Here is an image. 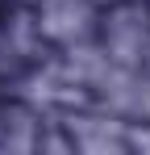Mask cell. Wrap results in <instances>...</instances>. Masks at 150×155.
I'll use <instances>...</instances> for the list:
<instances>
[{
	"label": "cell",
	"mask_w": 150,
	"mask_h": 155,
	"mask_svg": "<svg viewBox=\"0 0 150 155\" xmlns=\"http://www.w3.org/2000/svg\"><path fill=\"white\" fill-rule=\"evenodd\" d=\"M4 4H8V8H25V13H29V8H33L38 0H4Z\"/></svg>",
	"instance_id": "cell-4"
},
{
	"label": "cell",
	"mask_w": 150,
	"mask_h": 155,
	"mask_svg": "<svg viewBox=\"0 0 150 155\" xmlns=\"http://www.w3.org/2000/svg\"><path fill=\"white\" fill-rule=\"evenodd\" d=\"M29 21L50 54H67L92 46L100 29V8L92 0H38L29 8Z\"/></svg>",
	"instance_id": "cell-2"
},
{
	"label": "cell",
	"mask_w": 150,
	"mask_h": 155,
	"mask_svg": "<svg viewBox=\"0 0 150 155\" xmlns=\"http://www.w3.org/2000/svg\"><path fill=\"white\" fill-rule=\"evenodd\" d=\"M50 117L58 122L71 151L83 155H129V122L96 101H58L50 105Z\"/></svg>",
	"instance_id": "cell-1"
},
{
	"label": "cell",
	"mask_w": 150,
	"mask_h": 155,
	"mask_svg": "<svg viewBox=\"0 0 150 155\" xmlns=\"http://www.w3.org/2000/svg\"><path fill=\"white\" fill-rule=\"evenodd\" d=\"M146 13H150V0H146Z\"/></svg>",
	"instance_id": "cell-6"
},
{
	"label": "cell",
	"mask_w": 150,
	"mask_h": 155,
	"mask_svg": "<svg viewBox=\"0 0 150 155\" xmlns=\"http://www.w3.org/2000/svg\"><path fill=\"white\" fill-rule=\"evenodd\" d=\"M129 155H150V117L129 122Z\"/></svg>",
	"instance_id": "cell-3"
},
{
	"label": "cell",
	"mask_w": 150,
	"mask_h": 155,
	"mask_svg": "<svg viewBox=\"0 0 150 155\" xmlns=\"http://www.w3.org/2000/svg\"><path fill=\"white\" fill-rule=\"evenodd\" d=\"M92 4H96L100 13H104V8H113V4H125V0H92Z\"/></svg>",
	"instance_id": "cell-5"
}]
</instances>
